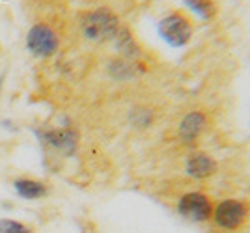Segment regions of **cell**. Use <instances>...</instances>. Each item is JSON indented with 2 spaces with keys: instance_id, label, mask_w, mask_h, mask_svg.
Wrapping results in <instances>:
<instances>
[{
  "instance_id": "1",
  "label": "cell",
  "mask_w": 250,
  "mask_h": 233,
  "mask_svg": "<svg viewBox=\"0 0 250 233\" xmlns=\"http://www.w3.org/2000/svg\"><path fill=\"white\" fill-rule=\"evenodd\" d=\"M206 228L208 233H250V200L226 198L215 201Z\"/></svg>"
},
{
  "instance_id": "2",
  "label": "cell",
  "mask_w": 250,
  "mask_h": 233,
  "mask_svg": "<svg viewBox=\"0 0 250 233\" xmlns=\"http://www.w3.org/2000/svg\"><path fill=\"white\" fill-rule=\"evenodd\" d=\"M194 28H196V24H194L192 15L179 8H172L157 21L159 38L174 49H181V47L188 45L194 36Z\"/></svg>"
},
{
  "instance_id": "3",
  "label": "cell",
  "mask_w": 250,
  "mask_h": 233,
  "mask_svg": "<svg viewBox=\"0 0 250 233\" xmlns=\"http://www.w3.org/2000/svg\"><path fill=\"white\" fill-rule=\"evenodd\" d=\"M120 28H122V22L118 19V15L106 8L86 11L81 17V30L88 41H110L116 38Z\"/></svg>"
},
{
  "instance_id": "4",
  "label": "cell",
  "mask_w": 250,
  "mask_h": 233,
  "mask_svg": "<svg viewBox=\"0 0 250 233\" xmlns=\"http://www.w3.org/2000/svg\"><path fill=\"white\" fill-rule=\"evenodd\" d=\"M215 209V200L202 191L183 192L176 201V213L187 222L206 226Z\"/></svg>"
},
{
  "instance_id": "5",
  "label": "cell",
  "mask_w": 250,
  "mask_h": 233,
  "mask_svg": "<svg viewBox=\"0 0 250 233\" xmlns=\"http://www.w3.org/2000/svg\"><path fill=\"white\" fill-rule=\"evenodd\" d=\"M26 51L38 58V60H45L51 58L52 54H56L58 47H60V36L56 30L47 22H36L30 30L26 32Z\"/></svg>"
},
{
  "instance_id": "6",
  "label": "cell",
  "mask_w": 250,
  "mask_h": 233,
  "mask_svg": "<svg viewBox=\"0 0 250 233\" xmlns=\"http://www.w3.org/2000/svg\"><path fill=\"white\" fill-rule=\"evenodd\" d=\"M34 135L40 140V144L60 151L62 155H73L79 146V131L73 127L34 129Z\"/></svg>"
},
{
  "instance_id": "7",
  "label": "cell",
  "mask_w": 250,
  "mask_h": 233,
  "mask_svg": "<svg viewBox=\"0 0 250 233\" xmlns=\"http://www.w3.org/2000/svg\"><path fill=\"white\" fill-rule=\"evenodd\" d=\"M209 129V117L206 112H200V110H194V112H188L187 116L181 119V125H179V140L183 144H196L198 140L206 131Z\"/></svg>"
},
{
  "instance_id": "8",
  "label": "cell",
  "mask_w": 250,
  "mask_h": 233,
  "mask_svg": "<svg viewBox=\"0 0 250 233\" xmlns=\"http://www.w3.org/2000/svg\"><path fill=\"white\" fill-rule=\"evenodd\" d=\"M185 172L192 179H208L217 172V162L206 151H194L185 159Z\"/></svg>"
},
{
  "instance_id": "9",
  "label": "cell",
  "mask_w": 250,
  "mask_h": 233,
  "mask_svg": "<svg viewBox=\"0 0 250 233\" xmlns=\"http://www.w3.org/2000/svg\"><path fill=\"white\" fill-rule=\"evenodd\" d=\"M13 191L17 192V196L26 201L42 200L49 194V185L34 177H17L13 181Z\"/></svg>"
},
{
  "instance_id": "10",
  "label": "cell",
  "mask_w": 250,
  "mask_h": 233,
  "mask_svg": "<svg viewBox=\"0 0 250 233\" xmlns=\"http://www.w3.org/2000/svg\"><path fill=\"white\" fill-rule=\"evenodd\" d=\"M183 4L202 21H213L219 15V4L215 0H183Z\"/></svg>"
},
{
  "instance_id": "11",
  "label": "cell",
  "mask_w": 250,
  "mask_h": 233,
  "mask_svg": "<svg viewBox=\"0 0 250 233\" xmlns=\"http://www.w3.org/2000/svg\"><path fill=\"white\" fill-rule=\"evenodd\" d=\"M0 233H38L34 228L26 226L15 218H0Z\"/></svg>"
},
{
  "instance_id": "12",
  "label": "cell",
  "mask_w": 250,
  "mask_h": 233,
  "mask_svg": "<svg viewBox=\"0 0 250 233\" xmlns=\"http://www.w3.org/2000/svg\"><path fill=\"white\" fill-rule=\"evenodd\" d=\"M2 84H4V77L0 78V94H2Z\"/></svg>"
}]
</instances>
